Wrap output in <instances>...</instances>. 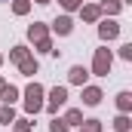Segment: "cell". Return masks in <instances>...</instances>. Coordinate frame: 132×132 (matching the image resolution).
<instances>
[{"label": "cell", "mask_w": 132, "mask_h": 132, "mask_svg": "<svg viewBox=\"0 0 132 132\" xmlns=\"http://www.w3.org/2000/svg\"><path fill=\"white\" fill-rule=\"evenodd\" d=\"M25 111H28V114L43 111V86H40V83H31V86H28V92H25Z\"/></svg>", "instance_id": "1"}, {"label": "cell", "mask_w": 132, "mask_h": 132, "mask_svg": "<svg viewBox=\"0 0 132 132\" xmlns=\"http://www.w3.org/2000/svg\"><path fill=\"white\" fill-rule=\"evenodd\" d=\"M28 37L37 43V49H40V52H52V43H49V37H46V25L34 22L31 28H28Z\"/></svg>", "instance_id": "2"}, {"label": "cell", "mask_w": 132, "mask_h": 132, "mask_svg": "<svg viewBox=\"0 0 132 132\" xmlns=\"http://www.w3.org/2000/svg\"><path fill=\"white\" fill-rule=\"evenodd\" d=\"M111 62H114L111 49H95V62H92V74H98V77H108V71H111Z\"/></svg>", "instance_id": "3"}, {"label": "cell", "mask_w": 132, "mask_h": 132, "mask_svg": "<svg viewBox=\"0 0 132 132\" xmlns=\"http://www.w3.org/2000/svg\"><path fill=\"white\" fill-rule=\"evenodd\" d=\"M65 101H68V89H65V86H55V89L49 92V101H46V108H49V111H59Z\"/></svg>", "instance_id": "4"}, {"label": "cell", "mask_w": 132, "mask_h": 132, "mask_svg": "<svg viewBox=\"0 0 132 132\" xmlns=\"http://www.w3.org/2000/svg\"><path fill=\"white\" fill-rule=\"evenodd\" d=\"M117 34H120V25L111 22V19H104V22L98 25V37H101V40H114Z\"/></svg>", "instance_id": "5"}, {"label": "cell", "mask_w": 132, "mask_h": 132, "mask_svg": "<svg viewBox=\"0 0 132 132\" xmlns=\"http://www.w3.org/2000/svg\"><path fill=\"white\" fill-rule=\"evenodd\" d=\"M98 101H101V89H98V86H86V89H83V104L95 108Z\"/></svg>", "instance_id": "6"}, {"label": "cell", "mask_w": 132, "mask_h": 132, "mask_svg": "<svg viewBox=\"0 0 132 132\" xmlns=\"http://www.w3.org/2000/svg\"><path fill=\"white\" fill-rule=\"evenodd\" d=\"M52 31H55V34H71V31H74V22H71V15H59V19L52 22Z\"/></svg>", "instance_id": "7"}, {"label": "cell", "mask_w": 132, "mask_h": 132, "mask_svg": "<svg viewBox=\"0 0 132 132\" xmlns=\"http://www.w3.org/2000/svg\"><path fill=\"white\" fill-rule=\"evenodd\" d=\"M86 77H89V71H86L83 65H74V68H71V74H68V80H71V83H77V86H83V83H86Z\"/></svg>", "instance_id": "8"}, {"label": "cell", "mask_w": 132, "mask_h": 132, "mask_svg": "<svg viewBox=\"0 0 132 132\" xmlns=\"http://www.w3.org/2000/svg\"><path fill=\"white\" fill-rule=\"evenodd\" d=\"M80 15H83V22H98L101 9L95 6V3H89V6H83V9H80Z\"/></svg>", "instance_id": "9"}, {"label": "cell", "mask_w": 132, "mask_h": 132, "mask_svg": "<svg viewBox=\"0 0 132 132\" xmlns=\"http://www.w3.org/2000/svg\"><path fill=\"white\" fill-rule=\"evenodd\" d=\"M98 9H101V12H108V15H117V12L123 9V0H104Z\"/></svg>", "instance_id": "10"}, {"label": "cell", "mask_w": 132, "mask_h": 132, "mask_svg": "<svg viewBox=\"0 0 132 132\" xmlns=\"http://www.w3.org/2000/svg\"><path fill=\"white\" fill-rule=\"evenodd\" d=\"M65 123H68V126H83V111L71 108V111L65 114Z\"/></svg>", "instance_id": "11"}, {"label": "cell", "mask_w": 132, "mask_h": 132, "mask_svg": "<svg viewBox=\"0 0 132 132\" xmlns=\"http://www.w3.org/2000/svg\"><path fill=\"white\" fill-rule=\"evenodd\" d=\"M117 108H120V114H129L132 111V95L129 92H120L117 95Z\"/></svg>", "instance_id": "12"}, {"label": "cell", "mask_w": 132, "mask_h": 132, "mask_svg": "<svg viewBox=\"0 0 132 132\" xmlns=\"http://www.w3.org/2000/svg\"><path fill=\"white\" fill-rule=\"evenodd\" d=\"M19 65H22V74H25V77H34V74H37V59H31V55H28L25 62H19Z\"/></svg>", "instance_id": "13"}, {"label": "cell", "mask_w": 132, "mask_h": 132, "mask_svg": "<svg viewBox=\"0 0 132 132\" xmlns=\"http://www.w3.org/2000/svg\"><path fill=\"white\" fill-rule=\"evenodd\" d=\"M0 98H3V104H12V101L19 98V89H15V86H3V92H0Z\"/></svg>", "instance_id": "14"}, {"label": "cell", "mask_w": 132, "mask_h": 132, "mask_svg": "<svg viewBox=\"0 0 132 132\" xmlns=\"http://www.w3.org/2000/svg\"><path fill=\"white\" fill-rule=\"evenodd\" d=\"M12 120H15V111H12V104H3V108H0V123H6V126H9Z\"/></svg>", "instance_id": "15"}, {"label": "cell", "mask_w": 132, "mask_h": 132, "mask_svg": "<svg viewBox=\"0 0 132 132\" xmlns=\"http://www.w3.org/2000/svg\"><path fill=\"white\" fill-rule=\"evenodd\" d=\"M129 126H132V123H129V117H126V114H120V117L114 120V129H117V132H129Z\"/></svg>", "instance_id": "16"}, {"label": "cell", "mask_w": 132, "mask_h": 132, "mask_svg": "<svg viewBox=\"0 0 132 132\" xmlns=\"http://www.w3.org/2000/svg\"><path fill=\"white\" fill-rule=\"evenodd\" d=\"M9 59H12V62H25V59H28V49H25V46H12Z\"/></svg>", "instance_id": "17"}, {"label": "cell", "mask_w": 132, "mask_h": 132, "mask_svg": "<svg viewBox=\"0 0 132 132\" xmlns=\"http://www.w3.org/2000/svg\"><path fill=\"white\" fill-rule=\"evenodd\" d=\"M80 132H101V120H83Z\"/></svg>", "instance_id": "18"}, {"label": "cell", "mask_w": 132, "mask_h": 132, "mask_svg": "<svg viewBox=\"0 0 132 132\" xmlns=\"http://www.w3.org/2000/svg\"><path fill=\"white\" fill-rule=\"evenodd\" d=\"M68 129H71V126H68L65 120H59V117H55V120L49 123V132H68Z\"/></svg>", "instance_id": "19"}, {"label": "cell", "mask_w": 132, "mask_h": 132, "mask_svg": "<svg viewBox=\"0 0 132 132\" xmlns=\"http://www.w3.org/2000/svg\"><path fill=\"white\" fill-rule=\"evenodd\" d=\"M12 9H15L19 15H25V12L31 9V3H28V0H15V3H12Z\"/></svg>", "instance_id": "20"}, {"label": "cell", "mask_w": 132, "mask_h": 132, "mask_svg": "<svg viewBox=\"0 0 132 132\" xmlns=\"http://www.w3.org/2000/svg\"><path fill=\"white\" fill-rule=\"evenodd\" d=\"M15 123V132H31V123L28 120H12Z\"/></svg>", "instance_id": "21"}, {"label": "cell", "mask_w": 132, "mask_h": 132, "mask_svg": "<svg viewBox=\"0 0 132 132\" xmlns=\"http://www.w3.org/2000/svg\"><path fill=\"white\" fill-rule=\"evenodd\" d=\"M120 55H123V59H132V43H123V46H120Z\"/></svg>", "instance_id": "22"}, {"label": "cell", "mask_w": 132, "mask_h": 132, "mask_svg": "<svg viewBox=\"0 0 132 132\" xmlns=\"http://www.w3.org/2000/svg\"><path fill=\"white\" fill-rule=\"evenodd\" d=\"M59 3H62L65 9H77V6H80V0H59Z\"/></svg>", "instance_id": "23"}, {"label": "cell", "mask_w": 132, "mask_h": 132, "mask_svg": "<svg viewBox=\"0 0 132 132\" xmlns=\"http://www.w3.org/2000/svg\"><path fill=\"white\" fill-rule=\"evenodd\" d=\"M3 86H6V80H3V77H0V92H3Z\"/></svg>", "instance_id": "24"}, {"label": "cell", "mask_w": 132, "mask_h": 132, "mask_svg": "<svg viewBox=\"0 0 132 132\" xmlns=\"http://www.w3.org/2000/svg\"><path fill=\"white\" fill-rule=\"evenodd\" d=\"M37 3H49V0H37Z\"/></svg>", "instance_id": "25"}, {"label": "cell", "mask_w": 132, "mask_h": 132, "mask_svg": "<svg viewBox=\"0 0 132 132\" xmlns=\"http://www.w3.org/2000/svg\"><path fill=\"white\" fill-rule=\"evenodd\" d=\"M0 62H3V59H0Z\"/></svg>", "instance_id": "26"}, {"label": "cell", "mask_w": 132, "mask_h": 132, "mask_svg": "<svg viewBox=\"0 0 132 132\" xmlns=\"http://www.w3.org/2000/svg\"><path fill=\"white\" fill-rule=\"evenodd\" d=\"M123 3H126V0H123Z\"/></svg>", "instance_id": "27"}]
</instances>
